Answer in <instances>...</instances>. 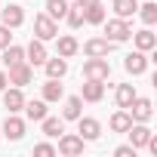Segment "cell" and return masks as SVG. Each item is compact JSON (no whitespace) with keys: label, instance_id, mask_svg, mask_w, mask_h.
<instances>
[{"label":"cell","instance_id":"cell-4","mask_svg":"<svg viewBox=\"0 0 157 157\" xmlns=\"http://www.w3.org/2000/svg\"><path fill=\"white\" fill-rule=\"evenodd\" d=\"M129 117H132V123H148L151 117H154V102L151 99H145V96H136L132 102H129Z\"/></svg>","mask_w":157,"mask_h":157},{"label":"cell","instance_id":"cell-35","mask_svg":"<svg viewBox=\"0 0 157 157\" xmlns=\"http://www.w3.org/2000/svg\"><path fill=\"white\" fill-rule=\"evenodd\" d=\"M90 3H99V0H77V6H80V10H83V6H90Z\"/></svg>","mask_w":157,"mask_h":157},{"label":"cell","instance_id":"cell-22","mask_svg":"<svg viewBox=\"0 0 157 157\" xmlns=\"http://www.w3.org/2000/svg\"><path fill=\"white\" fill-rule=\"evenodd\" d=\"M40 132H43L46 139H59V136L65 132V120H62V117H49V114H46V117L40 120Z\"/></svg>","mask_w":157,"mask_h":157},{"label":"cell","instance_id":"cell-7","mask_svg":"<svg viewBox=\"0 0 157 157\" xmlns=\"http://www.w3.org/2000/svg\"><path fill=\"white\" fill-rule=\"evenodd\" d=\"M25 129H28V123H25L19 114H6L0 136H3V139H10V142H19V139H25Z\"/></svg>","mask_w":157,"mask_h":157},{"label":"cell","instance_id":"cell-16","mask_svg":"<svg viewBox=\"0 0 157 157\" xmlns=\"http://www.w3.org/2000/svg\"><path fill=\"white\" fill-rule=\"evenodd\" d=\"M40 99H43L46 105H56V102L65 99V86L56 80V77H46V83H43V90H40Z\"/></svg>","mask_w":157,"mask_h":157},{"label":"cell","instance_id":"cell-15","mask_svg":"<svg viewBox=\"0 0 157 157\" xmlns=\"http://www.w3.org/2000/svg\"><path fill=\"white\" fill-rule=\"evenodd\" d=\"M151 126L148 123H129V129H126V136H129V145L136 148V151H142L145 145H148V139H151Z\"/></svg>","mask_w":157,"mask_h":157},{"label":"cell","instance_id":"cell-3","mask_svg":"<svg viewBox=\"0 0 157 157\" xmlns=\"http://www.w3.org/2000/svg\"><path fill=\"white\" fill-rule=\"evenodd\" d=\"M86 142L77 136V132H62L59 136V145H56V154H65V157H77V154H83Z\"/></svg>","mask_w":157,"mask_h":157},{"label":"cell","instance_id":"cell-33","mask_svg":"<svg viewBox=\"0 0 157 157\" xmlns=\"http://www.w3.org/2000/svg\"><path fill=\"white\" fill-rule=\"evenodd\" d=\"M10 31H13V28H6V25H0V49L13 43V34H10Z\"/></svg>","mask_w":157,"mask_h":157},{"label":"cell","instance_id":"cell-11","mask_svg":"<svg viewBox=\"0 0 157 157\" xmlns=\"http://www.w3.org/2000/svg\"><path fill=\"white\" fill-rule=\"evenodd\" d=\"M123 68H126V74H132V77L145 74V71H148V52L132 49L129 56H123Z\"/></svg>","mask_w":157,"mask_h":157},{"label":"cell","instance_id":"cell-20","mask_svg":"<svg viewBox=\"0 0 157 157\" xmlns=\"http://www.w3.org/2000/svg\"><path fill=\"white\" fill-rule=\"evenodd\" d=\"M40 68L46 71V77H56V80H62V77L68 74V59H62V56H49Z\"/></svg>","mask_w":157,"mask_h":157},{"label":"cell","instance_id":"cell-18","mask_svg":"<svg viewBox=\"0 0 157 157\" xmlns=\"http://www.w3.org/2000/svg\"><path fill=\"white\" fill-rule=\"evenodd\" d=\"M80 99L90 102V105L102 102V99H105V83H102V80H86V83L80 86Z\"/></svg>","mask_w":157,"mask_h":157},{"label":"cell","instance_id":"cell-27","mask_svg":"<svg viewBox=\"0 0 157 157\" xmlns=\"http://www.w3.org/2000/svg\"><path fill=\"white\" fill-rule=\"evenodd\" d=\"M136 96H139V93H136L132 83H117V90H114V102H117V108H129V102H132Z\"/></svg>","mask_w":157,"mask_h":157},{"label":"cell","instance_id":"cell-21","mask_svg":"<svg viewBox=\"0 0 157 157\" xmlns=\"http://www.w3.org/2000/svg\"><path fill=\"white\" fill-rule=\"evenodd\" d=\"M62 102H65V108H62V120L65 123L68 120H77V117L83 114V99L80 96H65Z\"/></svg>","mask_w":157,"mask_h":157},{"label":"cell","instance_id":"cell-10","mask_svg":"<svg viewBox=\"0 0 157 157\" xmlns=\"http://www.w3.org/2000/svg\"><path fill=\"white\" fill-rule=\"evenodd\" d=\"M77 136H80L83 142H96L99 136H102V123L96 120V117H77Z\"/></svg>","mask_w":157,"mask_h":157},{"label":"cell","instance_id":"cell-2","mask_svg":"<svg viewBox=\"0 0 157 157\" xmlns=\"http://www.w3.org/2000/svg\"><path fill=\"white\" fill-rule=\"evenodd\" d=\"M34 37L43 40V43L56 40V37H59V22L49 19L46 13H37V16H34Z\"/></svg>","mask_w":157,"mask_h":157},{"label":"cell","instance_id":"cell-34","mask_svg":"<svg viewBox=\"0 0 157 157\" xmlns=\"http://www.w3.org/2000/svg\"><path fill=\"white\" fill-rule=\"evenodd\" d=\"M10 86V77H6V68H0V93Z\"/></svg>","mask_w":157,"mask_h":157},{"label":"cell","instance_id":"cell-32","mask_svg":"<svg viewBox=\"0 0 157 157\" xmlns=\"http://www.w3.org/2000/svg\"><path fill=\"white\" fill-rule=\"evenodd\" d=\"M136 154H139V151H136L132 145H117V148H114V157H136Z\"/></svg>","mask_w":157,"mask_h":157},{"label":"cell","instance_id":"cell-9","mask_svg":"<svg viewBox=\"0 0 157 157\" xmlns=\"http://www.w3.org/2000/svg\"><path fill=\"white\" fill-rule=\"evenodd\" d=\"M6 77H10L13 86H28V83L34 80V68H31L28 62H19V65L6 68Z\"/></svg>","mask_w":157,"mask_h":157},{"label":"cell","instance_id":"cell-31","mask_svg":"<svg viewBox=\"0 0 157 157\" xmlns=\"http://www.w3.org/2000/svg\"><path fill=\"white\" fill-rule=\"evenodd\" d=\"M34 154H37V157H52V154H56V145L40 142V145H34Z\"/></svg>","mask_w":157,"mask_h":157},{"label":"cell","instance_id":"cell-12","mask_svg":"<svg viewBox=\"0 0 157 157\" xmlns=\"http://www.w3.org/2000/svg\"><path fill=\"white\" fill-rule=\"evenodd\" d=\"M0 25L6 28H22L25 25V10L19 3H6L3 10H0Z\"/></svg>","mask_w":157,"mask_h":157},{"label":"cell","instance_id":"cell-14","mask_svg":"<svg viewBox=\"0 0 157 157\" xmlns=\"http://www.w3.org/2000/svg\"><path fill=\"white\" fill-rule=\"evenodd\" d=\"M129 40H132V46H136V49H142V52H154V49H157V34H154L148 25H145L142 31H132V37H129Z\"/></svg>","mask_w":157,"mask_h":157},{"label":"cell","instance_id":"cell-26","mask_svg":"<svg viewBox=\"0 0 157 157\" xmlns=\"http://www.w3.org/2000/svg\"><path fill=\"white\" fill-rule=\"evenodd\" d=\"M105 19H108V13H105V6H102V0H99V3L83 6V22H86V25H102Z\"/></svg>","mask_w":157,"mask_h":157},{"label":"cell","instance_id":"cell-25","mask_svg":"<svg viewBox=\"0 0 157 157\" xmlns=\"http://www.w3.org/2000/svg\"><path fill=\"white\" fill-rule=\"evenodd\" d=\"M111 10L117 19H132L139 13V0H111Z\"/></svg>","mask_w":157,"mask_h":157},{"label":"cell","instance_id":"cell-28","mask_svg":"<svg viewBox=\"0 0 157 157\" xmlns=\"http://www.w3.org/2000/svg\"><path fill=\"white\" fill-rule=\"evenodd\" d=\"M68 6H71L68 0H46V3H43V13H46L49 19H56V22H59V19H65Z\"/></svg>","mask_w":157,"mask_h":157},{"label":"cell","instance_id":"cell-23","mask_svg":"<svg viewBox=\"0 0 157 157\" xmlns=\"http://www.w3.org/2000/svg\"><path fill=\"white\" fill-rule=\"evenodd\" d=\"M22 111H25V117H28V120H34V123H40V120L49 114L43 99H34V102H28V99H25V108H22Z\"/></svg>","mask_w":157,"mask_h":157},{"label":"cell","instance_id":"cell-13","mask_svg":"<svg viewBox=\"0 0 157 157\" xmlns=\"http://www.w3.org/2000/svg\"><path fill=\"white\" fill-rule=\"evenodd\" d=\"M0 96H3V108H6L10 114H19V111L25 108V93H22V86H6Z\"/></svg>","mask_w":157,"mask_h":157},{"label":"cell","instance_id":"cell-30","mask_svg":"<svg viewBox=\"0 0 157 157\" xmlns=\"http://www.w3.org/2000/svg\"><path fill=\"white\" fill-rule=\"evenodd\" d=\"M65 22H68L74 31H77V28H83V25H86V22H83V10L77 6V3H71V6H68V13H65Z\"/></svg>","mask_w":157,"mask_h":157},{"label":"cell","instance_id":"cell-8","mask_svg":"<svg viewBox=\"0 0 157 157\" xmlns=\"http://www.w3.org/2000/svg\"><path fill=\"white\" fill-rule=\"evenodd\" d=\"M46 59H49V49H46V43H43V40H37V37H31V43L25 46V62H28L31 68H40Z\"/></svg>","mask_w":157,"mask_h":157},{"label":"cell","instance_id":"cell-24","mask_svg":"<svg viewBox=\"0 0 157 157\" xmlns=\"http://www.w3.org/2000/svg\"><path fill=\"white\" fill-rule=\"evenodd\" d=\"M129 123H132L129 111H126V108H117V111L111 114V120H108V129H111V132H126Z\"/></svg>","mask_w":157,"mask_h":157},{"label":"cell","instance_id":"cell-19","mask_svg":"<svg viewBox=\"0 0 157 157\" xmlns=\"http://www.w3.org/2000/svg\"><path fill=\"white\" fill-rule=\"evenodd\" d=\"M19 62H25V46L10 43V46L0 49V68H13V65H19Z\"/></svg>","mask_w":157,"mask_h":157},{"label":"cell","instance_id":"cell-17","mask_svg":"<svg viewBox=\"0 0 157 157\" xmlns=\"http://www.w3.org/2000/svg\"><path fill=\"white\" fill-rule=\"evenodd\" d=\"M77 52H80V43H77V37H71V34L56 37V56H62V59H74Z\"/></svg>","mask_w":157,"mask_h":157},{"label":"cell","instance_id":"cell-29","mask_svg":"<svg viewBox=\"0 0 157 157\" xmlns=\"http://www.w3.org/2000/svg\"><path fill=\"white\" fill-rule=\"evenodd\" d=\"M136 16H139V19H142V22H145L148 28H154V25H157V3H154V0H148V3H142Z\"/></svg>","mask_w":157,"mask_h":157},{"label":"cell","instance_id":"cell-1","mask_svg":"<svg viewBox=\"0 0 157 157\" xmlns=\"http://www.w3.org/2000/svg\"><path fill=\"white\" fill-rule=\"evenodd\" d=\"M102 28H105V40H111V43H123V40L132 37L129 19H117V16H114V19H105Z\"/></svg>","mask_w":157,"mask_h":157},{"label":"cell","instance_id":"cell-6","mask_svg":"<svg viewBox=\"0 0 157 157\" xmlns=\"http://www.w3.org/2000/svg\"><path fill=\"white\" fill-rule=\"evenodd\" d=\"M114 46H117V43H111V40H105V37H90L80 49H83L86 59H108Z\"/></svg>","mask_w":157,"mask_h":157},{"label":"cell","instance_id":"cell-5","mask_svg":"<svg viewBox=\"0 0 157 157\" xmlns=\"http://www.w3.org/2000/svg\"><path fill=\"white\" fill-rule=\"evenodd\" d=\"M111 77V65L108 59H86L83 62V80H108Z\"/></svg>","mask_w":157,"mask_h":157}]
</instances>
